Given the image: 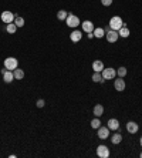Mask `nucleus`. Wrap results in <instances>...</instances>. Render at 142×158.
I'll list each match as a JSON object with an SVG mask.
<instances>
[{"label":"nucleus","instance_id":"1","mask_svg":"<svg viewBox=\"0 0 142 158\" xmlns=\"http://www.w3.org/2000/svg\"><path fill=\"white\" fill-rule=\"evenodd\" d=\"M109 27H111V30H115V31H118L122 26H124V22H122V19L119 17V16H114V17H111V20H109V24H108Z\"/></svg>","mask_w":142,"mask_h":158},{"label":"nucleus","instance_id":"2","mask_svg":"<svg viewBox=\"0 0 142 158\" xmlns=\"http://www.w3.org/2000/svg\"><path fill=\"white\" fill-rule=\"evenodd\" d=\"M101 74H102V78H104V80H112V78H115V76H117V71H115V69H112V67H106V69H104V70L101 71Z\"/></svg>","mask_w":142,"mask_h":158},{"label":"nucleus","instance_id":"3","mask_svg":"<svg viewBox=\"0 0 142 158\" xmlns=\"http://www.w3.org/2000/svg\"><path fill=\"white\" fill-rule=\"evenodd\" d=\"M17 66H18V61H17V59H14V57H7V59L4 60V69H7V70L14 71L17 69Z\"/></svg>","mask_w":142,"mask_h":158},{"label":"nucleus","instance_id":"4","mask_svg":"<svg viewBox=\"0 0 142 158\" xmlns=\"http://www.w3.org/2000/svg\"><path fill=\"white\" fill-rule=\"evenodd\" d=\"M65 22H67V26H68V27H77L78 24H80V19H78L75 14H68L67 19H65Z\"/></svg>","mask_w":142,"mask_h":158},{"label":"nucleus","instance_id":"5","mask_svg":"<svg viewBox=\"0 0 142 158\" xmlns=\"http://www.w3.org/2000/svg\"><path fill=\"white\" fill-rule=\"evenodd\" d=\"M97 155L100 158H108L109 157V150L106 145H98L97 148Z\"/></svg>","mask_w":142,"mask_h":158},{"label":"nucleus","instance_id":"6","mask_svg":"<svg viewBox=\"0 0 142 158\" xmlns=\"http://www.w3.org/2000/svg\"><path fill=\"white\" fill-rule=\"evenodd\" d=\"M1 22L3 23H6V24H9V23H13L14 22V14H13L12 12H3L1 13Z\"/></svg>","mask_w":142,"mask_h":158},{"label":"nucleus","instance_id":"7","mask_svg":"<svg viewBox=\"0 0 142 158\" xmlns=\"http://www.w3.org/2000/svg\"><path fill=\"white\" fill-rule=\"evenodd\" d=\"M105 36H106V40L109 41V43H115L119 37L118 31H115V30H109V31H106Z\"/></svg>","mask_w":142,"mask_h":158},{"label":"nucleus","instance_id":"8","mask_svg":"<svg viewBox=\"0 0 142 158\" xmlns=\"http://www.w3.org/2000/svg\"><path fill=\"white\" fill-rule=\"evenodd\" d=\"M1 74H3V78H4V81L6 83H12L13 80H14V74H13L12 70L4 69V70H1Z\"/></svg>","mask_w":142,"mask_h":158},{"label":"nucleus","instance_id":"9","mask_svg":"<svg viewBox=\"0 0 142 158\" xmlns=\"http://www.w3.org/2000/svg\"><path fill=\"white\" fill-rule=\"evenodd\" d=\"M138 130H139V125H138L135 121H128V123H126V131H128L129 134H135Z\"/></svg>","mask_w":142,"mask_h":158},{"label":"nucleus","instance_id":"10","mask_svg":"<svg viewBox=\"0 0 142 158\" xmlns=\"http://www.w3.org/2000/svg\"><path fill=\"white\" fill-rule=\"evenodd\" d=\"M125 81L122 80V77H119V78H117L115 81H114V87H115V90L117 91H124L125 90Z\"/></svg>","mask_w":142,"mask_h":158},{"label":"nucleus","instance_id":"11","mask_svg":"<svg viewBox=\"0 0 142 158\" xmlns=\"http://www.w3.org/2000/svg\"><path fill=\"white\" fill-rule=\"evenodd\" d=\"M98 137H100L101 140H105L109 137V128L108 127H100L98 128Z\"/></svg>","mask_w":142,"mask_h":158},{"label":"nucleus","instance_id":"12","mask_svg":"<svg viewBox=\"0 0 142 158\" xmlns=\"http://www.w3.org/2000/svg\"><path fill=\"white\" fill-rule=\"evenodd\" d=\"M83 30L85 33H92V31H94V23L89 22V20L83 22Z\"/></svg>","mask_w":142,"mask_h":158},{"label":"nucleus","instance_id":"13","mask_svg":"<svg viewBox=\"0 0 142 158\" xmlns=\"http://www.w3.org/2000/svg\"><path fill=\"white\" fill-rule=\"evenodd\" d=\"M104 69H105V67H104V63H102L101 60H95V61H92V70H94V71L101 73Z\"/></svg>","mask_w":142,"mask_h":158},{"label":"nucleus","instance_id":"14","mask_svg":"<svg viewBox=\"0 0 142 158\" xmlns=\"http://www.w3.org/2000/svg\"><path fill=\"white\" fill-rule=\"evenodd\" d=\"M108 128L117 131V130L119 128V121L117 120V118H111V120H108Z\"/></svg>","mask_w":142,"mask_h":158},{"label":"nucleus","instance_id":"15","mask_svg":"<svg viewBox=\"0 0 142 158\" xmlns=\"http://www.w3.org/2000/svg\"><path fill=\"white\" fill-rule=\"evenodd\" d=\"M81 37H83V33L81 31H78V30H75V31H72L70 36L71 41H74V43H78V41L81 40Z\"/></svg>","mask_w":142,"mask_h":158},{"label":"nucleus","instance_id":"16","mask_svg":"<svg viewBox=\"0 0 142 158\" xmlns=\"http://www.w3.org/2000/svg\"><path fill=\"white\" fill-rule=\"evenodd\" d=\"M92 113H94L95 117H101V116L104 114V107H102L101 104L94 105V110H92Z\"/></svg>","mask_w":142,"mask_h":158},{"label":"nucleus","instance_id":"17","mask_svg":"<svg viewBox=\"0 0 142 158\" xmlns=\"http://www.w3.org/2000/svg\"><path fill=\"white\" fill-rule=\"evenodd\" d=\"M94 36L97 37V39H102L104 36H105V30L102 29V27H97V29H94Z\"/></svg>","mask_w":142,"mask_h":158},{"label":"nucleus","instance_id":"18","mask_svg":"<svg viewBox=\"0 0 142 158\" xmlns=\"http://www.w3.org/2000/svg\"><path fill=\"white\" fill-rule=\"evenodd\" d=\"M92 81H94V83H104L105 80L102 78V74H101V73L94 71V74H92Z\"/></svg>","mask_w":142,"mask_h":158},{"label":"nucleus","instance_id":"19","mask_svg":"<svg viewBox=\"0 0 142 158\" xmlns=\"http://www.w3.org/2000/svg\"><path fill=\"white\" fill-rule=\"evenodd\" d=\"M118 34H119V37H125V39H126V37L129 36V29L125 27V26H122V27L118 30Z\"/></svg>","mask_w":142,"mask_h":158},{"label":"nucleus","instance_id":"20","mask_svg":"<svg viewBox=\"0 0 142 158\" xmlns=\"http://www.w3.org/2000/svg\"><path fill=\"white\" fill-rule=\"evenodd\" d=\"M16 30H17V26L14 23H9L6 26V31L9 33V34H14L16 33Z\"/></svg>","mask_w":142,"mask_h":158},{"label":"nucleus","instance_id":"21","mask_svg":"<svg viewBox=\"0 0 142 158\" xmlns=\"http://www.w3.org/2000/svg\"><path fill=\"white\" fill-rule=\"evenodd\" d=\"M121 141H122V135L119 134V133H115V134L111 137V142H112V144H119Z\"/></svg>","mask_w":142,"mask_h":158},{"label":"nucleus","instance_id":"22","mask_svg":"<svg viewBox=\"0 0 142 158\" xmlns=\"http://www.w3.org/2000/svg\"><path fill=\"white\" fill-rule=\"evenodd\" d=\"M13 74H14V80H21L24 77V71L20 70V69H16V70L13 71Z\"/></svg>","mask_w":142,"mask_h":158},{"label":"nucleus","instance_id":"23","mask_svg":"<svg viewBox=\"0 0 142 158\" xmlns=\"http://www.w3.org/2000/svg\"><path fill=\"white\" fill-rule=\"evenodd\" d=\"M91 127H92V128L94 130H98L101 127V121H100V118L97 117V118H92V120H91Z\"/></svg>","mask_w":142,"mask_h":158},{"label":"nucleus","instance_id":"24","mask_svg":"<svg viewBox=\"0 0 142 158\" xmlns=\"http://www.w3.org/2000/svg\"><path fill=\"white\" fill-rule=\"evenodd\" d=\"M67 16H68V13L65 12V10H60V12L57 13V19H58V20H65Z\"/></svg>","mask_w":142,"mask_h":158},{"label":"nucleus","instance_id":"25","mask_svg":"<svg viewBox=\"0 0 142 158\" xmlns=\"http://www.w3.org/2000/svg\"><path fill=\"white\" fill-rule=\"evenodd\" d=\"M14 24L17 26V29L18 27H23L24 26V19L23 17H16L14 19Z\"/></svg>","mask_w":142,"mask_h":158},{"label":"nucleus","instance_id":"26","mask_svg":"<svg viewBox=\"0 0 142 158\" xmlns=\"http://www.w3.org/2000/svg\"><path fill=\"white\" fill-rule=\"evenodd\" d=\"M117 74H118L119 77H124L125 74H126V69H125V67H119L118 71H117Z\"/></svg>","mask_w":142,"mask_h":158},{"label":"nucleus","instance_id":"27","mask_svg":"<svg viewBox=\"0 0 142 158\" xmlns=\"http://www.w3.org/2000/svg\"><path fill=\"white\" fill-rule=\"evenodd\" d=\"M44 104H46V101H44V100H43V98L37 100V103H36V105H37L38 108H43V107H44Z\"/></svg>","mask_w":142,"mask_h":158},{"label":"nucleus","instance_id":"28","mask_svg":"<svg viewBox=\"0 0 142 158\" xmlns=\"http://www.w3.org/2000/svg\"><path fill=\"white\" fill-rule=\"evenodd\" d=\"M101 4L102 6H111L112 4V0H101Z\"/></svg>","mask_w":142,"mask_h":158},{"label":"nucleus","instance_id":"29","mask_svg":"<svg viewBox=\"0 0 142 158\" xmlns=\"http://www.w3.org/2000/svg\"><path fill=\"white\" fill-rule=\"evenodd\" d=\"M139 144H141V147H142V137H141V140H139Z\"/></svg>","mask_w":142,"mask_h":158},{"label":"nucleus","instance_id":"30","mask_svg":"<svg viewBox=\"0 0 142 158\" xmlns=\"http://www.w3.org/2000/svg\"><path fill=\"white\" fill-rule=\"evenodd\" d=\"M141 158H142V152H141Z\"/></svg>","mask_w":142,"mask_h":158}]
</instances>
